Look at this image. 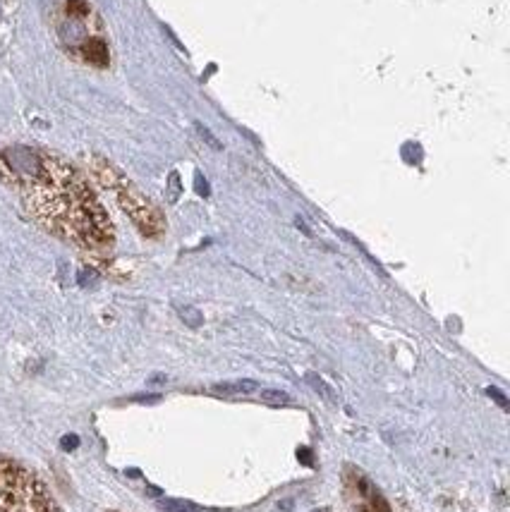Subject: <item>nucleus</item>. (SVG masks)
Returning a JSON list of instances; mask_svg holds the SVG:
<instances>
[{"label":"nucleus","mask_w":510,"mask_h":512,"mask_svg":"<svg viewBox=\"0 0 510 512\" xmlns=\"http://www.w3.org/2000/svg\"><path fill=\"white\" fill-rule=\"evenodd\" d=\"M0 182L58 240L89 254L113 249L115 228L99 194L68 158L41 146H0Z\"/></svg>","instance_id":"f257e3e1"},{"label":"nucleus","mask_w":510,"mask_h":512,"mask_svg":"<svg viewBox=\"0 0 510 512\" xmlns=\"http://www.w3.org/2000/svg\"><path fill=\"white\" fill-rule=\"evenodd\" d=\"M56 34L63 51L77 63L89 67L111 65V48H108L106 29L99 12L87 0H60L56 5Z\"/></svg>","instance_id":"f03ea898"},{"label":"nucleus","mask_w":510,"mask_h":512,"mask_svg":"<svg viewBox=\"0 0 510 512\" xmlns=\"http://www.w3.org/2000/svg\"><path fill=\"white\" fill-rule=\"evenodd\" d=\"M87 166L91 178H94L99 185L115 199V204L123 209V213L130 218L132 223L137 225V230L144 237H151V240H159V237L166 233V218L159 206L151 201L147 194H144L139 187L132 182L118 166H113L108 158L103 156H89Z\"/></svg>","instance_id":"7ed1b4c3"},{"label":"nucleus","mask_w":510,"mask_h":512,"mask_svg":"<svg viewBox=\"0 0 510 512\" xmlns=\"http://www.w3.org/2000/svg\"><path fill=\"white\" fill-rule=\"evenodd\" d=\"M0 512H60V508L32 469L0 455Z\"/></svg>","instance_id":"20e7f679"},{"label":"nucleus","mask_w":510,"mask_h":512,"mask_svg":"<svg viewBox=\"0 0 510 512\" xmlns=\"http://www.w3.org/2000/svg\"><path fill=\"white\" fill-rule=\"evenodd\" d=\"M345 498L352 512H391L379 491L374 489L360 469H348L345 472Z\"/></svg>","instance_id":"39448f33"},{"label":"nucleus","mask_w":510,"mask_h":512,"mask_svg":"<svg viewBox=\"0 0 510 512\" xmlns=\"http://www.w3.org/2000/svg\"><path fill=\"white\" fill-rule=\"evenodd\" d=\"M257 383L254 381H235V383H218L214 386L216 393L223 395H247V393H257Z\"/></svg>","instance_id":"423d86ee"},{"label":"nucleus","mask_w":510,"mask_h":512,"mask_svg":"<svg viewBox=\"0 0 510 512\" xmlns=\"http://www.w3.org/2000/svg\"><path fill=\"white\" fill-rule=\"evenodd\" d=\"M257 395L261 400L273 402V405H285L290 402V395L283 393V390H266V388H257Z\"/></svg>","instance_id":"0eeeda50"},{"label":"nucleus","mask_w":510,"mask_h":512,"mask_svg":"<svg viewBox=\"0 0 510 512\" xmlns=\"http://www.w3.org/2000/svg\"><path fill=\"white\" fill-rule=\"evenodd\" d=\"M163 508L170 510V512H197L192 503H180V501H166L163 503Z\"/></svg>","instance_id":"6e6552de"},{"label":"nucleus","mask_w":510,"mask_h":512,"mask_svg":"<svg viewBox=\"0 0 510 512\" xmlns=\"http://www.w3.org/2000/svg\"><path fill=\"white\" fill-rule=\"evenodd\" d=\"M60 446H63L65 450H75L77 446H80V438H77V436H65L63 441H60Z\"/></svg>","instance_id":"1a4fd4ad"}]
</instances>
